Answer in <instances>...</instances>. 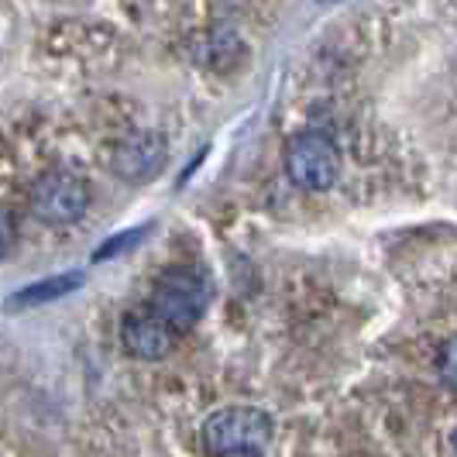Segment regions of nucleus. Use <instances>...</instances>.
I'll return each instance as SVG.
<instances>
[{
  "instance_id": "4",
  "label": "nucleus",
  "mask_w": 457,
  "mask_h": 457,
  "mask_svg": "<svg viewBox=\"0 0 457 457\" xmlns=\"http://www.w3.org/2000/svg\"><path fill=\"white\" fill-rule=\"evenodd\" d=\"M286 172L299 189L323 193L341 176V152L323 131L296 135L286 148Z\"/></svg>"
},
{
  "instance_id": "12",
  "label": "nucleus",
  "mask_w": 457,
  "mask_h": 457,
  "mask_svg": "<svg viewBox=\"0 0 457 457\" xmlns=\"http://www.w3.org/2000/svg\"><path fill=\"white\" fill-rule=\"evenodd\" d=\"M454 454H457V430H454Z\"/></svg>"
},
{
  "instance_id": "8",
  "label": "nucleus",
  "mask_w": 457,
  "mask_h": 457,
  "mask_svg": "<svg viewBox=\"0 0 457 457\" xmlns=\"http://www.w3.org/2000/svg\"><path fill=\"white\" fill-rule=\"evenodd\" d=\"M141 234H145V230H124V234H117L114 241H107L104 248H96L93 262H104V258H114V254L128 252L131 245H137V241H141Z\"/></svg>"
},
{
  "instance_id": "6",
  "label": "nucleus",
  "mask_w": 457,
  "mask_h": 457,
  "mask_svg": "<svg viewBox=\"0 0 457 457\" xmlns=\"http://www.w3.org/2000/svg\"><path fill=\"white\" fill-rule=\"evenodd\" d=\"M165 162V137L159 131H135L120 137L114 148V172L128 183L152 179Z\"/></svg>"
},
{
  "instance_id": "11",
  "label": "nucleus",
  "mask_w": 457,
  "mask_h": 457,
  "mask_svg": "<svg viewBox=\"0 0 457 457\" xmlns=\"http://www.w3.org/2000/svg\"><path fill=\"white\" fill-rule=\"evenodd\" d=\"M224 457H258V451H237V454H224Z\"/></svg>"
},
{
  "instance_id": "2",
  "label": "nucleus",
  "mask_w": 457,
  "mask_h": 457,
  "mask_svg": "<svg viewBox=\"0 0 457 457\" xmlns=\"http://www.w3.org/2000/svg\"><path fill=\"white\" fill-rule=\"evenodd\" d=\"M200 440H204V451L210 457L262 451L272 440V416L258 406H228V410H217L206 420Z\"/></svg>"
},
{
  "instance_id": "1",
  "label": "nucleus",
  "mask_w": 457,
  "mask_h": 457,
  "mask_svg": "<svg viewBox=\"0 0 457 457\" xmlns=\"http://www.w3.org/2000/svg\"><path fill=\"white\" fill-rule=\"evenodd\" d=\"M148 306L183 337L204 320L206 306H210V282L196 269H169L155 278Z\"/></svg>"
},
{
  "instance_id": "13",
  "label": "nucleus",
  "mask_w": 457,
  "mask_h": 457,
  "mask_svg": "<svg viewBox=\"0 0 457 457\" xmlns=\"http://www.w3.org/2000/svg\"><path fill=\"white\" fill-rule=\"evenodd\" d=\"M320 4H330V0H320Z\"/></svg>"
},
{
  "instance_id": "3",
  "label": "nucleus",
  "mask_w": 457,
  "mask_h": 457,
  "mask_svg": "<svg viewBox=\"0 0 457 457\" xmlns=\"http://www.w3.org/2000/svg\"><path fill=\"white\" fill-rule=\"evenodd\" d=\"M28 206H31V213L42 224L62 228V224H72V220H79L87 213V206H90V186L83 183L79 176L66 172V169H48V172H42L31 183Z\"/></svg>"
},
{
  "instance_id": "5",
  "label": "nucleus",
  "mask_w": 457,
  "mask_h": 457,
  "mask_svg": "<svg viewBox=\"0 0 457 457\" xmlns=\"http://www.w3.org/2000/svg\"><path fill=\"white\" fill-rule=\"evenodd\" d=\"M120 344L131 358L159 361L179 344V334L162 320L152 306H137V310H128L120 320Z\"/></svg>"
},
{
  "instance_id": "9",
  "label": "nucleus",
  "mask_w": 457,
  "mask_h": 457,
  "mask_svg": "<svg viewBox=\"0 0 457 457\" xmlns=\"http://www.w3.org/2000/svg\"><path fill=\"white\" fill-rule=\"evenodd\" d=\"M436 368H440V378L457 386V337L447 341L440 347V358H436Z\"/></svg>"
},
{
  "instance_id": "10",
  "label": "nucleus",
  "mask_w": 457,
  "mask_h": 457,
  "mask_svg": "<svg viewBox=\"0 0 457 457\" xmlns=\"http://www.w3.org/2000/svg\"><path fill=\"white\" fill-rule=\"evenodd\" d=\"M14 237H18V224H14L11 210H7V206H0V258L14 248Z\"/></svg>"
},
{
  "instance_id": "7",
  "label": "nucleus",
  "mask_w": 457,
  "mask_h": 457,
  "mask_svg": "<svg viewBox=\"0 0 457 457\" xmlns=\"http://www.w3.org/2000/svg\"><path fill=\"white\" fill-rule=\"evenodd\" d=\"M79 286H83V272L52 275V278H42V282H31V286L18 289L14 296L7 299V310H31V306H42V303L69 296V293H76Z\"/></svg>"
}]
</instances>
